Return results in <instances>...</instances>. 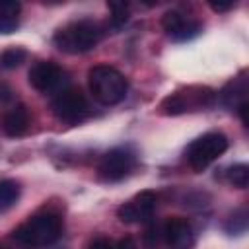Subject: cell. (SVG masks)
I'll use <instances>...</instances> for the list:
<instances>
[{"label": "cell", "mask_w": 249, "mask_h": 249, "mask_svg": "<svg viewBox=\"0 0 249 249\" xmlns=\"http://www.w3.org/2000/svg\"><path fill=\"white\" fill-rule=\"evenodd\" d=\"M29 111L25 105H14L12 109H8L6 113H2L0 117V128L4 130L6 136L18 138L23 136L29 128Z\"/></svg>", "instance_id": "12"}, {"label": "cell", "mask_w": 249, "mask_h": 249, "mask_svg": "<svg viewBox=\"0 0 249 249\" xmlns=\"http://www.w3.org/2000/svg\"><path fill=\"white\" fill-rule=\"evenodd\" d=\"M228 150V138L222 132H206L193 140L185 150V160L195 171L206 169Z\"/></svg>", "instance_id": "5"}, {"label": "cell", "mask_w": 249, "mask_h": 249, "mask_svg": "<svg viewBox=\"0 0 249 249\" xmlns=\"http://www.w3.org/2000/svg\"><path fill=\"white\" fill-rule=\"evenodd\" d=\"M27 80L31 84V88H35L37 91L41 93H58L66 88V82H68V76L66 72L53 60H39L35 62L31 68H29V74H27Z\"/></svg>", "instance_id": "8"}, {"label": "cell", "mask_w": 249, "mask_h": 249, "mask_svg": "<svg viewBox=\"0 0 249 249\" xmlns=\"http://www.w3.org/2000/svg\"><path fill=\"white\" fill-rule=\"evenodd\" d=\"M161 27H163V31L169 35V39L175 41V43L191 41V39L198 37L200 31H202V23H200V21L187 18V16H185L183 12H179V10H169V12H165L163 18H161Z\"/></svg>", "instance_id": "10"}, {"label": "cell", "mask_w": 249, "mask_h": 249, "mask_svg": "<svg viewBox=\"0 0 249 249\" xmlns=\"http://www.w3.org/2000/svg\"><path fill=\"white\" fill-rule=\"evenodd\" d=\"M88 249H113V243H111V239L99 235V237H93V239L89 241Z\"/></svg>", "instance_id": "21"}, {"label": "cell", "mask_w": 249, "mask_h": 249, "mask_svg": "<svg viewBox=\"0 0 249 249\" xmlns=\"http://www.w3.org/2000/svg\"><path fill=\"white\" fill-rule=\"evenodd\" d=\"M107 8L111 10L109 27L111 29H121L128 19V4L126 2H107Z\"/></svg>", "instance_id": "16"}, {"label": "cell", "mask_w": 249, "mask_h": 249, "mask_svg": "<svg viewBox=\"0 0 249 249\" xmlns=\"http://www.w3.org/2000/svg\"><path fill=\"white\" fill-rule=\"evenodd\" d=\"M103 27L93 19H76L56 29L53 43L66 54H82L97 47L103 39Z\"/></svg>", "instance_id": "2"}, {"label": "cell", "mask_w": 249, "mask_h": 249, "mask_svg": "<svg viewBox=\"0 0 249 249\" xmlns=\"http://www.w3.org/2000/svg\"><path fill=\"white\" fill-rule=\"evenodd\" d=\"M247 226H249L247 208H237V210H233V214H230V218L226 220L224 230H226L228 235H241V233L247 231Z\"/></svg>", "instance_id": "15"}, {"label": "cell", "mask_w": 249, "mask_h": 249, "mask_svg": "<svg viewBox=\"0 0 249 249\" xmlns=\"http://www.w3.org/2000/svg\"><path fill=\"white\" fill-rule=\"evenodd\" d=\"M218 99L230 107V109H237L241 103L247 101V80L243 76L233 78L231 82H228V86L218 93Z\"/></svg>", "instance_id": "13"}, {"label": "cell", "mask_w": 249, "mask_h": 249, "mask_svg": "<svg viewBox=\"0 0 249 249\" xmlns=\"http://www.w3.org/2000/svg\"><path fill=\"white\" fill-rule=\"evenodd\" d=\"M19 10H21V4L19 2H14V0L0 2V16H16L18 18Z\"/></svg>", "instance_id": "20"}, {"label": "cell", "mask_w": 249, "mask_h": 249, "mask_svg": "<svg viewBox=\"0 0 249 249\" xmlns=\"http://www.w3.org/2000/svg\"><path fill=\"white\" fill-rule=\"evenodd\" d=\"M25 58H27V51L25 49H21V47H10V49H6L2 53L0 64L4 68H8V70H14V68L21 66L25 62Z\"/></svg>", "instance_id": "17"}, {"label": "cell", "mask_w": 249, "mask_h": 249, "mask_svg": "<svg viewBox=\"0 0 249 249\" xmlns=\"http://www.w3.org/2000/svg\"><path fill=\"white\" fill-rule=\"evenodd\" d=\"M136 160L138 158H136V152L132 146H128V144L115 146L101 156L99 165H97V173L107 183L121 181L136 167Z\"/></svg>", "instance_id": "6"}, {"label": "cell", "mask_w": 249, "mask_h": 249, "mask_svg": "<svg viewBox=\"0 0 249 249\" xmlns=\"http://www.w3.org/2000/svg\"><path fill=\"white\" fill-rule=\"evenodd\" d=\"M156 202H158V196L154 191H142L117 208V218L124 224L150 222L156 210Z\"/></svg>", "instance_id": "9"}, {"label": "cell", "mask_w": 249, "mask_h": 249, "mask_svg": "<svg viewBox=\"0 0 249 249\" xmlns=\"http://www.w3.org/2000/svg\"><path fill=\"white\" fill-rule=\"evenodd\" d=\"M18 27H19V19L16 16H0V33L2 35L14 33Z\"/></svg>", "instance_id": "19"}, {"label": "cell", "mask_w": 249, "mask_h": 249, "mask_svg": "<svg viewBox=\"0 0 249 249\" xmlns=\"http://www.w3.org/2000/svg\"><path fill=\"white\" fill-rule=\"evenodd\" d=\"M226 177H228L230 185H233L237 189H245L249 185V165L247 163H235L226 171Z\"/></svg>", "instance_id": "18"}, {"label": "cell", "mask_w": 249, "mask_h": 249, "mask_svg": "<svg viewBox=\"0 0 249 249\" xmlns=\"http://www.w3.org/2000/svg\"><path fill=\"white\" fill-rule=\"evenodd\" d=\"M161 235H163L165 245L169 249H193L195 247L193 226L181 216L167 218L163 228H161Z\"/></svg>", "instance_id": "11"}, {"label": "cell", "mask_w": 249, "mask_h": 249, "mask_svg": "<svg viewBox=\"0 0 249 249\" xmlns=\"http://www.w3.org/2000/svg\"><path fill=\"white\" fill-rule=\"evenodd\" d=\"M62 233V218L56 212L45 210L29 216L12 231V239L23 249H37L54 243Z\"/></svg>", "instance_id": "1"}, {"label": "cell", "mask_w": 249, "mask_h": 249, "mask_svg": "<svg viewBox=\"0 0 249 249\" xmlns=\"http://www.w3.org/2000/svg\"><path fill=\"white\" fill-rule=\"evenodd\" d=\"M218 93L208 86H183L173 93H167L160 101V113L165 117H177L193 111L208 109L216 103Z\"/></svg>", "instance_id": "3"}, {"label": "cell", "mask_w": 249, "mask_h": 249, "mask_svg": "<svg viewBox=\"0 0 249 249\" xmlns=\"http://www.w3.org/2000/svg\"><path fill=\"white\" fill-rule=\"evenodd\" d=\"M113 249H136V243H134V239H132L130 235H124V237H121V239L113 245Z\"/></svg>", "instance_id": "23"}, {"label": "cell", "mask_w": 249, "mask_h": 249, "mask_svg": "<svg viewBox=\"0 0 249 249\" xmlns=\"http://www.w3.org/2000/svg\"><path fill=\"white\" fill-rule=\"evenodd\" d=\"M19 198V183L14 179H0V212L12 208Z\"/></svg>", "instance_id": "14"}, {"label": "cell", "mask_w": 249, "mask_h": 249, "mask_svg": "<svg viewBox=\"0 0 249 249\" xmlns=\"http://www.w3.org/2000/svg\"><path fill=\"white\" fill-rule=\"evenodd\" d=\"M51 109L58 121L68 124H78L89 115V103L78 88H64L58 91L51 101Z\"/></svg>", "instance_id": "7"}, {"label": "cell", "mask_w": 249, "mask_h": 249, "mask_svg": "<svg viewBox=\"0 0 249 249\" xmlns=\"http://www.w3.org/2000/svg\"><path fill=\"white\" fill-rule=\"evenodd\" d=\"M88 86L95 101L101 105H117L126 97V78L113 66L97 64L88 70Z\"/></svg>", "instance_id": "4"}, {"label": "cell", "mask_w": 249, "mask_h": 249, "mask_svg": "<svg viewBox=\"0 0 249 249\" xmlns=\"http://www.w3.org/2000/svg\"><path fill=\"white\" fill-rule=\"evenodd\" d=\"M208 6H210L214 12H228V10H231V8L235 6V2H233V0H228V2H214V0H210Z\"/></svg>", "instance_id": "22"}]
</instances>
